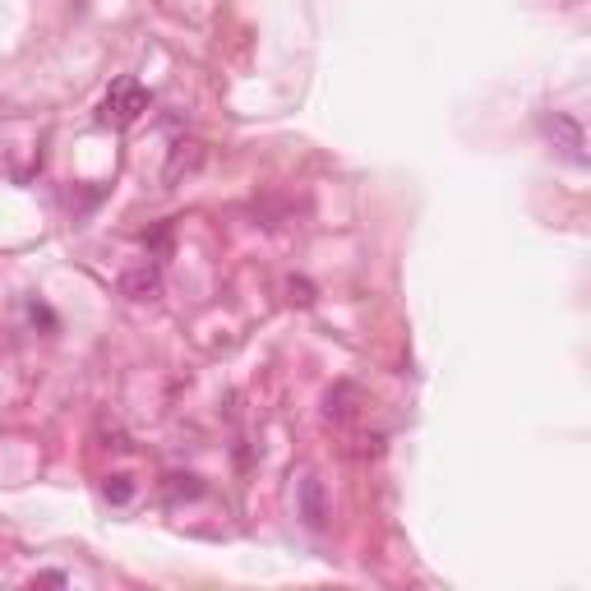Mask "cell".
<instances>
[{
    "instance_id": "8992f818",
    "label": "cell",
    "mask_w": 591,
    "mask_h": 591,
    "mask_svg": "<svg viewBox=\"0 0 591 591\" xmlns=\"http://www.w3.org/2000/svg\"><path fill=\"white\" fill-rule=\"evenodd\" d=\"M102 495H107L111 504H130V495H134L130 476H107V485H102Z\"/></svg>"
},
{
    "instance_id": "6da1fadb",
    "label": "cell",
    "mask_w": 591,
    "mask_h": 591,
    "mask_svg": "<svg viewBox=\"0 0 591 591\" xmlns=\"http://www.w3.org/2000/svg\"><path fill=\"white\" fill-rule=\"evenodd\" d=\"M144 111H148V88L139 84V79H116V84L107 88V102H102V125L125 130V125H134Z\"/></svg>"
},
{
    "instance_id": "3957f363",
    "label": "cell",
    "mask_w": 591,
    "mask_h": 591,
    "mask_svg": "<svg viewBox=\"0 0 591 591\" xmlns=\"http://www.w3.org/2000/svg\"><path fill=\"white\" fill-rule=\"evenodd\" d=\"M121 291L130 296V301H157V296H162V268L157 264L130 268V273L121 278Z\"/></svg>"
},
{
    "instance_id": "7a4b0ae2",
    "label": "cell",
    "mask_w": 591,
    "mask_h": 591,
    "mask_svg": "<svg viewBox=\"0 0 591 591\" xmlns=\"http://www.w3.org/2000/svg\"><path fill=\"white\" fill-rule=\"evenodd\" d=\"M545 134H550V144H555V153H564L568 162H587V139H582V125L573 121V116H564V111H555V116H545Z\"/></svg>"
},
{
    "instance_id": "277c9868",
    "label": "cell",
    "mask_w": 591,
    "mask_h": 591,
    "mask_svg": "<svg viewBox=\"0 0 591 591\" xmlns=\"http://www.w3.org/2000/svg\"><path fill=\"white\" fill-rule=\"evenodd\" d=\"M301 518L310 531H324L328 504H324V485H319V476H301Z\"/></svg>"
},
{
    "instance_id": "52a82bcc",
    "label": "cell",
    "mask_w": 591,
    "mask_h": 591,
    "mask_svg": "<svg viewBox=\"0 0 591 591\" xmlns=\"http://www.w3.org/2000/svg\"><path fill=\"white\" fill-rule=\"evenodd\" d=\"M287 291H291V301H296V305H310V301H314L310 282H296V278H291V282H287Z\"/></svg>"
},
{
    "instance_id": "5b68a950",
    "label": "cell",
    "mask_w": 591,
    "mask_h": 591,
    "mask_svg": "<svg viewBox=\"0 0 591 591\" xmlns=\"http://www.w3.org/2000/svg\"><path fill=\"white\" fill-rule=\"evenodd\" d=\"M199 162H204V148H199V144H176V148H171V162H167V185L181 181V171L190 176Z\"/></svg>"
}]
</instances>
